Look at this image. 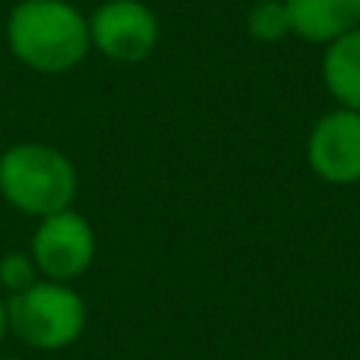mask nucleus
Instances as JSON below:
<instances>
[{"label": "nucleus", "instance_id": "f257e3e1", "mask_svg": "<svg viewBox=\"0 0 360 360\" xmlns=\"http://www.w3.org/2000/svg\"><path fill=\"white\" fill-rule=\"evenodd\" d=\"M4 35L13 60L44 76L70 73L92 51L89 16L70 0H19L6 13Z\"/></svg>", "mask_w": 360, "mask_h": 360}, {"label": "nucleus", "instance_id": "f03ea898", "mask_svg": "<svg viewBox=\"0 0 360 360\" xmlns=\"http://www.w3.org/2000/svg\"><path fill=\"white\" fill-rule=\"evenodd\" d=\"M79 196V171L73 158L51 143H13L0 152V199L13 212L48 218L73 209Z\"/></svg>", "mask_w": 360, "mask_h": 360}, {"label": "nucleus", "instance_id": "7ed1b4c3", "mask_svg": "<svg viewBox=\"0 0 360 360\" xmlns=\"http://www.w3.org/2000/svg\"><path fill=\"white\" fill-rule=\"evenodd\" d=\"M10 335L32 351H63L86 332V300L67 281L38 278L32 288L6 297Z\"/></svg>", "mask_w": 360, "mask_h": 360}, {"label": "nucleus", "instance_id": "20e7f679", "mask_svg": "<svg viewBox=\"0 0 360 360\" xmlns=\"http://www.w3.org/2000/svg\"><path fill=\"white\" fill-rule=\"evenodd\" d=\"M29 253L41 278L73 285L79 275L92 269L95 253H98V237L82 212L63 209L48 218H38L29 240Z\"/></svg>", "mask_w": 360, "mask_h": 360}, {"label": "nucleus", "instance_id": "39448f33", "mask_svg": "<svg viewBox=\"0 0 360 360\" xmlns=\"http://www.w3.org/2000/svg\"><path fill=\"white\" fill-rule=\"evenodd\" d=\"M92 51L114 63H143L152 57L162 38V25L143 0H105L89 16Z\"/></svg>", "mask_w": 360, "mask_h": 360}, {"label": "nucleus", "instance_id": "423d86ee", "mask_svg": "<svg viewBox=\"0 0 360 360\" xmlns=\"http://www.w3.org/2000/svg\"><path fill=\"white\" fill-rule=\"evenodd\" d=\"M307 162L326 184H360V111L335 108L323 114L307 136Z\"/></svg>", "mask_w": 360, "mask_h": 360}, {"label": "nucleus", "instance_id": "0eeeda50", "mask_svg": "<svg viewBox=\"0 0 360 360\" xmlns=\"http://www.w3.org/2000/svg\"><path fill=\"white\" fill-rule=\"evenodd\" d=\"M291 32L304 41L329 44L360 25V0H285Z\"/></svg>", "mask_w": 360, "mask_h": 360}, {"label": "nucleus", "instance_id": "6e6552de", "mask_svg": "<svg viewBox=\"0 0 360 360\" xmlns=\"http://www.w3.org/2000/svg\"><path fill=\"white\" fill-rule=\"evenodd\" d=\"M323 82L342 108L360 111V25L326 44Z\"/></svg>", "mask_w": 360, "mask_h": 360}, {"label": "nucleus", "instance_id": "1a4fd4ad", "mask_svg": "<svg viewBox=\"0 0 360 360\" xmlns=\"http://www.w3.org/2000/svg\"><path fill=\"white\" fill-rule=\"evenodd\" d=\"M247 29L256 41H281L291 35V13L285 0H256L247 16Z\"/></svg>", "mask_w": 360, "mask_h": 360}, {"label": "nucleus", "instance_id": "9d476101", "mask_svg": "<svg viewBox=\"0 0 360 360\" xmlns=\"http://www.w3.org/2000/svg\"><path fill=\"white\" fill-rule=\"evenodd\" d=\"M38 278H41V272H38L29 250H6V253L0 256V294H4V297H13V294L25 291V288H32Z\"/></svg>", "mask_w": 360, "mask_h": 360}, {"label": "nucleus", "instance_id": "9b49d317", "mask_svg": "<svg viewBox=\"0 0 360 360\" xmlns=\"http://www.w3.org/2000/svg\"><path fill=\"white\" fill-rule=\"evenodd\" d=\"M10 338V310H6V297L0 294V345Z\"/></svg>", "mask_w": 360, "mask_h": 360}, {"label": "nucleus", "instance_id": "f8f14e48", "mask_svg": "<svg viewBox=\"0 0 360 360\" xmlns=\"http://www.w3.org/2000/svg\"><path fill=\"white\" fill-rule=\"evenodd\" d=\"M0 360H19V357H0Z\"/></svg>", "mask_w": 360, "mask_h": 360}]
</instances>
